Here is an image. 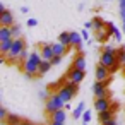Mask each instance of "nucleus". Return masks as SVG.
Returning a JSON list of instances; mask_svg holds the SVG:
<instances>
[{"instance_id":"c03bdc74","label":"nucleus","mask_w":125,"mask_h":125,"mask_svg":"<svg viewBox=\"0 0 125 125\" xmlns=\"http://www.w3.org/2000/svg\"><path fill=\"white\" fill-rule=\"evenodd\" d=\"M21 125H34V123H31V122H28V120H22V123Z\"/></svg>"},{"instance_id":"dca6fc26","label":"nucleus","mask_w":125,"mask_h":125,"mask_svg":"<svg viewBox=\"0 0 125 125\" xmlns=\"http://www.w3.org/2000/svg\"><path fill=\"white\" fill-rule=\"evenodd\" d=\"M10 38H14V34H12V26H2V28H0V41L10 40Z\"/></svg>"},{"instance_id":"f8f14e48","label":"nucleus","mask_w":125,"mask_h":125,"mask_svg":"<svg viewBox=\"0 0 125 125\" xmlns=\"http://www.w3.org/2000/svg\"><path fill=\"white\" fill-rule=\"evenodd\" d=\"M106 29H108V33H110V36H113L116 41L122 40V31H120L113 22H106Z\"/></svg>"},{"instance_id":"20e7f679","label":"nucleus","mask_w":125,"mask_h":125,"mask_svg":"<svg viewBox=\"0 0 125 125\" xmlns=\"http://www.w3.org/2000/svg\"><path fill=\"white\" fill-rule=\"evenodd\" d=\"M116 53H111V52H101V57H99V63H103L104 67H113L116 63Z\"/></svg>"},{"instance_id":"a211bd4d","label":"nucleus","mask_w":125,"mask_h":125,"mask_svg":"<svg viewBox=\"0 0 125 125\" xmlns=\"http://www.w3.org/2000/svg\"><path fill=\"white\" fill-rule=\"evenodd\" d=\"M2 123H4V125H21V123H22V120H21L17 115L9 113V115H7V118H5Z\"/></svg>"},{"instance_id":"f3484780","label":"nucleus","mask_w":125,"mask_h":125,"mask_svg":"<svg viewBox=\"0 0 125 125\" xmlns=\"http://www.w3.org/2000/svg\"><path fill=\"white\" fill-rule=\"evenodd\" d=\"M72 67H75V69H84V70H86V58H84L82 53H77V55L74 57Z\"/></svg>"},{"instance_id":"aec40b11","label":"nucleus","mask_w":125,"mask_h":125,"mask_svg":"<svg viewBox=\"0 0 125 125\" xmlns=\"http://www.w3.org/2000/svg\"><path fill=\"white\" fill-rule=\"evenodd\" d=\"M50 116H52V120H55V122H65V118H67V113H65V110H63V108H60V110L53 111Z\"/></svg>"},{"instance_id":"a19ab883","label":"nucleus","mask_w":125,"mask_h":125,"mask_svg":"<svg viewBox=\"0 0 125 125\" xmlns=\"http://www.w3.org/2000/svg\"><path fill=\"white\" fill-rule=\"evenodd\" d=\"M21 12H22V14H28L29 9H28V7H21Z\"/></svg>"},{"instance_id":"412c9836","label":"nucleus","mask_w":125,"mask_h":125,"mask_svg":"<svg viewBox=\"0 0 125 125\" xmlns=\"http://www.w3.org/2000/svg\"><path fill=\"white\" fill-rule=\"evenodd\" d=\"M52 67H53V63H52L50 60H45V58H43L41 63H40V74H38V75H45Z\"/></svg>"},{"instance_id":"6e6552de","label":"nucleus","mask_w":125,"mask_h":125,"mask_svg":"<svg viewBox=\"0 0 125 125\" xmlns=\"http://www.w3.org/2000/svg\"><path fill=\"white\" fill-rule=\"evenodd\" d=\"M110 69L108 67H104L103 63H99L98 67H96V70H94V75H96V81H104V79H108L110 77Z\"/></svg>"},{"instance_id":"9b49d317","label":"nucleus","mask_w":125,"mask_h":125,"mask_svg":"<svg viewBox=\"0 0 125 125\" xmlns=\"http://www.w3.org/2000/svg\"><path fill=\"white\" fill-rule=\"evenodd\" d=\"M57 93H58V94H60V98L65 101V104H67V103H70V99L75 96V94H74V93H72V91H70L67 86H62V87H60Z\"/></svg>"},{"instance_id":"cd10ccee","label":"nucleus","mask_w":125,"mask_h":125,"mask_svg":"<svg viewBox=\"0 0 125 125\" xmlns=\"http://www.w3.org/2000/svg\"><path fill=\"white\" fill-rule=\"evenodd\" d=\"M91 118H93L91 110H86V111H84V115H82V122H84V123H89V122H91Z\"/></svg>"},{"instance_id":"4c0bfd02","label":"nucleus","mask_w":125,"mask_h":125,"mask_svg":"<svg viewBox=\"0 0 125 125\" xmlns=\"http://www.w3.org/2000/svg\"><path fill=\"white\" fill-rule=\"evenodd\" d=\"M82 38H84V40H89V33H87L86 29H82Z\"/></svg>"},{"instance_id":"c85d7f7f","label":"nucleus","mask_w":125,"mask_h":125,"mask_svg":"<svg viewBox=\"0 0 125 125\" xmlns=\"http://www.w3.org/2000/svg\"><path fill=\"white\" fill-rule=\"evenodd\" d=\"M12 34H14V38H21V28L17 24L12 26Z\"/></svg>"},{"instance_id":"39448f33","label":"nucleus","mask_w":125,"mask_h":125,"mask_svg":"<svg viewBox=\"0 0 125 125\" xmlns=\"http://www.w3.org/2000/svg\"><path fill=\"white\" fill-rule=\"evenodd\" d=\"M106 110H111V99L106 96V98H96L94 99V111L101 113V111H106Z\"/></svg>"},{"instance_id":"58836bf2","label":"nucleus","mask_w":125,"mask_h":125,"mask_svg":"<svg viewBox=\"0 0 125 125\" xmlns=\"http://www.w3.org/2000/svg\"><path fill=\"white\" fill-rule=\"evenodd\" d=\"M118 7L120 9H125V0H118Z\"/></svg>"},{"instance_id":"393cba45","label":"nucleus","mask_w":125,"mask_h":125,"mask_svg":"<svg viewBox=\"0 0 125 125\" xmlns=\"http://www.w3.org/2000/svg\"><path fill=\"white\" fill-rule=\"evenodd\" d=\"M65 86H67L74 94H77V91H79V84H77V82H74V81H70V79H69V81L65 82Z\"/></svg>"},{"instance_id":"c756f323","label":"nucleus","mask_w":125,"mask_h":125,"mask_svg":"<svg viewBox=\"0 0 125 125\" xmlns=\"http://www.w3.org/2000/svg\"><path fill=\"white\" fill-rule=\"evenodd\" d=\"M50 62H52L53 65H58V63L62 62V55H55V57H53V58H52Z\"/></svg>"},{"instance_id":"9d476101","label":"nucleus","mask_w":125,"mask_h":125,"mask_svg":"<svg viewBox=\"0 0 125 125\" xmlns=\"http://www.w3.org/2000/svg\"><path fill=\"white\" fill-rule=\"evenodd\" d=\"M41 57H43L45 60H52V58L55 57V52H53L52 43H43V45H41Z\"/></svg>"},{"instance_id":"79ce46f5","label":"nucleus","mask_w":125,"mask_h":125,"mask_svg":"<svg viewBox=\"0 0 125 125\" xmlns=\"http://www.w3.org/2000/svg\"><path fill=\"white\" fill-rule=\"evenodd\" d=\"M50 125H63V122H55V120H52Z\"/></svg>"},{"instance_id":"7ed1b4c3","label":"nucleus","mask_w":125,"mask_h":125,"mask_svg":"<svg viewBox=\"0 0 125 125\" xmlns=\"http://www.w3.org/2000/svg\"><path fill=\"white\" fill-rule=\"evenodd\" d=\"M24 48H26V41H24L22 38H14V45H12L10 52H9V53H7L5 57H7V58H12V60H14V58H17V57H19V53H21V52H22Z\"/></svg>"},{"instance_id":"e433bc0d","label":"nucleus","mask_w":125,"mask_h":125,"mask_svg":"<svg viewBox=\"0 0 125 125\" xmlns=\"http://www.w3.org/2000/svg\"><path fill=\"white\" fill-rule=\"evenodd\" d=\"M84 28H86V29H91V28H94V24H93V21H89V22H86V24H84Z\"/></svg>"},{"instance_id":"bb28decb","label":"nucleus","mask_w":125,"mask_h":125,"mask_svg":"<svg viewBox=\"0 0 125 125\" xmlns=\"http://www.w3.org/2000/svg\"><path fill=\"white\" fill-rule=\"evenodd\" d=\"M29 55H31V53H28V50L24 48V50H22V52L19 53V57H17L16 60H17V62H26V60L29 58Z\"/></svg>"},{"instance_id":"1a4fd4ad","label":"nucleus","mask_w":125,"mask_h":125,"mask_svg":"<svg viewBox=\"0 0 125 125\" xmlns=\"http://www.w3.org/2000/svg\"><path fill=\"white\" fill-rule=\"evenodd\" d=\"M0 26H14V14L10 10L0 14Z\"/></svg>"},{"instance_id":"a878e982","label":"nucleus","mask_w":125,"mask_h":125,"mask_svg":"<svg viewBox=\"0 0 125 125\" xmlns=\"http://www.w3.org/2000/svg\"><path fill=\"white\" fill-rule=\"evenodd\" d=\"M116 60L123 65V62H125V48H123V46L116 50Z\"/></svg>"},{"instance_id":"f257e3e1","label":"nucleus","mask_w":125,"mask_h":125,"mask_svg":"<svg viewBox=\"0 0 125 125\" xmlns=\"http://www.w3.org/2000/svg\"><path fill=\"white\" fill-rule=\"evenodd\" d=\"M63 106H65V101L60 98L58 93H55V94H50V96H48L46 104H45V110H46L48 115H52L53 111H57V110H60V108H63Z\"/></svg>"},{"instance_id":"49530a36","label":"nucleus","mask_w":125,"mask_h":125,"mask_svg":"<svg viewBox=\"0 0 125 125\" xmlns=\"http://www.w3.org/2000/svg\"><path fill=\"white\" fill-rule=\"evenodd\" d=\"M123 69H125V62H123Z\"/></svg>"},{"instance_id":"a18cd8bd","label":"nucleus","mask_w":125,"mask_h":125,"mask_svg":"<svg viewBox=\"0 0 125 125\" xmlns=\"http://www.w3.org/2000/svg\"><path fill=\"white\" fill-rule=\"evenodd\" d=\"M123 26H122V31H123V34H125V22H122Z\"/></svg>"},{"instance_id":"4be33fe9","label":"nucleus","mask_w":125,"mask_h":125,"mask_svg":"<svg viewBox=\"0 0 125 125\" xmlns=\"http://www.w3.org/2000/svg\"><path fill=\"white\" fill-rule=\"evenodd\" d=\"M98 118H99V122H101V123H106L110 118H113V111H111V110L101 111V113H98Z\"/></svg>"},{"instance_id":"5701e85b","label":"nucleus","mask_w":125,"mask_h":125,"mask_svg":"<svg viewBox=\"0 0 125 125\" xmlns=\"http://www.w3.org/2000/svg\"><path fill=\"white\" fill-rule=\"evenodd\" d=\"M58 41L63 43V45H67V46H70V33H69V31L60 33V34H58Z\"/></svg>"},{"instance_id":"f704fd0d","label":"nucleus","mask_w":125,"mask_h":125,"mask_svg":"<svg viewBox=\"0 0 125 125\" xmlns=\"http://www.w3.org/2000/svg\"><path fill=\"white\" fill-rule=\"evenodd\" d=\"M103 125H118V123H116V120H115V118H110V120H108L106 123H103Z\"/></svg>"},{"instance_id":"473e14b6","label":"nucleus","mask_w":125,"mask_h":125,"mask_svg":"<svg viewBox=\"0 0 125 125\" xmlns=\"http://www.w3.org/2000/svg\"><path fill=\"white\" fill-rule=\"evenodd\" d=\"M120 67H122V63H120V62H116V63H115L113 67H110V72H111V74H115V72H116V70H118Z\"/></svg>"},{"instance_id":"423d86ee","label":"nucleus","mask_w":125,"mask_h":125,"mask_svg":"<svg viewBox=\"0 0 125 125\" xmlns=\"http://www.w3.org/2000/svg\"><path fill=\"white\" fill-rule=\"evenodd\" d=\"M86 77V70L84 69H75V67H70V70L67 72V79L74 81V82H82V79Z\"/></svg>"},{"instance_id":"6ab92c4d","label":"nucleus","mask_w":125,"mask_h":125,"mask_svg":"<svg viewBox=\"0 0 125 125\" xmlns=\"http://www.w3.org/2000/svg\"><path fill=\"white\" fill-rule=\"evenodd\" d=\"M84 111H86V103L84 101H81L77 106H75V110L72 111V118H75V120H79L82 115H84Z\"/></svg>"},{"instance_id":"de8ad7c7","label":"nucleus","mask_w":125,"mask_h":125,"mask_svg":"<svg viewBox=\"0 0 125 125\" xmlns=\"http://www.w3.org/2000/svg\"><path fill=\"white\" fill-rule=\"evenodd\" d=\"M123 48H125V45H123Z\"/></svg>"},{"instance_id":"0eeeda50","label":"nucleus","mask_w":125,"mask_h":125,"mask_svg":"<svg viewBox=\"0 0 125 125\" xmlns=\"http://www.w3.org/2000/svg\"><path fill=\"white\" fill-rule=\"evenodd\" d=\"M93 93H94V98H106L108 96V87L103 84V81H96L93 84Z\"/></svg>"},{"instance_id":"ea45409f","label":"nucleus","mask_w":125,"mask_h":125,"mask_svg":"<svg viewBox=\"0 0 125 125\" xmlns=\"http://www.w3.org/2000/svg\"><path fill=\"white\" fill-rule=\"evenodd\" d=\"M40 96H41L43 99H48V98H46V96H48V93H46V91H43V93H40Z\"/></svg>"},{"instance_id":"7c9ffc66","label":"nucleus","mask_w":125,"mask_h":125,"mask_svg":"<svg viewBox=\"0 0 125 125\" xmlns=\"http://www.w3.org/2000/svg\"><path fill=\"white\" fill-rule=\"evenodd\" d=\"M7 115H9V113H7V110H5V108H0V120L4 122V120L7 118Z\"/></svg>"},{"instance_id":"f03ea898","label":"nucleus","mask_w":125,"mask_h":125,"mask_svg":"<svg viewBox=\"0 0 125 125\" xmlns=\"http://www.w3.org/2000/svg\"><path fill=\"white\" fill-rule=\"evenodd\" d=\"M24 74H26V77H28V79L36 77V75L40 74V63L29 57V58L24 62Z\"/></svg>"},{"instance_id":"c9c22d12","label":"nucleus","mask_w":125,"mask_h":125,"mask_svg":"<svg viewBox=\"0 0 125 125\" xmlns=\"http://www.w3.org/2000/svg\"><path fill=\"white\" fill-rule=\"evenodd\" d=\"M120 19L122 22H125V9H120Z\"/></svg>"},{"instance_id":"4468645a","label":"nucleus","mask_w":125,"mask_h":125,"mask_svg":"<svg viewBox=\"0 0 125 125\" xmlns=\"http://www.w3.org/2000/svg\"><path fill=\"white\" fill-rule=\"evenodd\" d=\"M12 45H14V38H10V40H4V41H0V53H2L4 57L10 52V48H12Z\"/></svg>"},{"instance_id":"b1692460","label":"nucleus","mask_w":125,"mask_h":125,"mask_svg":"<svg viewBox=\"0 0 125 125\" xmlns=\"http://www.w3.org/2000/svg\"><path fill=\"white\" fill-rule=\"evenodd\" d=\"M93 24H94V31L106 28V22H104V21H103L101 17H94V19H93Z\"/></svg>"},{"instance_id":"37998d69","label":"nucleus","mask_w":125,"mask_h":125,"mask_svg":"<svg viewBox=\"0 0 125 125\" xmlns=\"http://www.w3.org/2000/svg\"><path fill=\"white\" fill-rule=\"evenodd\" d=\"M5 10H7V9H5V5H4V4H0V14L5 12Z\"/></svg>"},{"instance_id":"2eb2a0df","label":"nucleus","mask_w":125,"mask_h":125,"mask_svg":"<svg viewBox=\"0 0 125 125\" xmlns=\"http://www.w3.org/2000/svg\"><path fill=\"white\" fill-rule=\"evenodd\" d=\"M52 46H53V52H55V55H65L67 52H69V48L70 46H67V45H63V43H60V41H57V43H52Z\"/></svg>"},{"instance_id":"2f4dec72","label":"nucleus","mask_w":125,"mask_h":125,"mask_svg":"<svg viewBox=\"0 0 125 125\" xmlns=\"http://www.w3.org/2000/svg\"><path fill=\"white\" fill-rule=\"evenodd\" d=\"M116 50H118V48H113V46H110V45H104V46H103V52H111V53H116Z\"/></svg>"},{"instance_id":"ddd939ff","label":"nucleus","mask_w":125,"mask_h":125,"mask_svg":"<svg viewBox=\"0 0 125 125\" xmlns=\"http://www.w3.org/2000/svg\"><path fill=\"white\" fill-rule=\"evenodd\" d=\"M82 34H79V33H70V46H75V48H82Z\"/></svg>"},{"instance_id":"72a5a7b5","label":"nucleus","mask_w":125,"mask_h":125,"mask_svg":"<svg viewBox=\"0 0 125 125\" xmlns=\"http://www.w3.org/2000/svg\"><path fill=\"white\" fill-rule=\"evenodd\" d=\"M28 26H29V28H34V26H38V21H36V19H33V17H31V19H28Z\"/></svg>"}]
</instances>
